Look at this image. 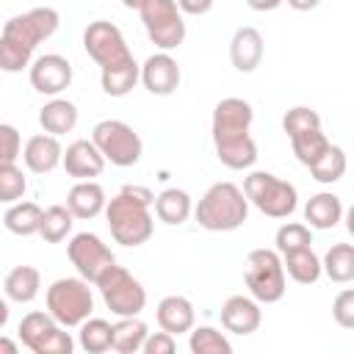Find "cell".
<instances>
[{"label": "cell", "instance_id": "6da1fadb", "mask_svg": "<svg viewBox=\"0 0 354 354\" xmlns=\"http://www.w3.org/2000/svg\"><path fill=\"white\" fill-rule=\"evenodd\" d=\"M254 122V111L243 97H224L213 108V147L218 163L232 171L252 169L257 160V144L249 136Z\"/></svg>", "mask_w": 354, "mask_h": 354}, {"label": "cell", "instance_id": "7a4b0ae2", "mask_svg": "<svg viewBox=\"0 0 354 354\" xmlns=\"http://www.w3.org/2000/svg\"><path fill=\"white\" fill-rule=\"evenodd\" d=\"M155 202V194L141 185H124L113 199L105 202V221L116 243L122 246H141L155 232V218L149 213V205Z\"/></svg>", "mask_w": 354, "mask_h": 354}, {"label": "cell", "instance_id": "3957f363", "mask_svg": "<svg viewBox=\"0 0 354 354\" xmlns=\"http://www.w3.org/2000/svg\"><path fill=\"white\" fill-rule=\"evenodd\" d=\"M194 216L210 232H232L249 218V199L235 183H213L196 202Z\"/></svg>", "mask_w": 354, "mask_h": 354}, {"label": "cell", "instance_id": "277c9868", "mask_svg": "<svg viewBox=\"0 0 354 354\" xmlns=\"http://www.w3.org/2000/svg\"><path fill=\"white\" fill-rule=\"evenodd\" d=\"M243 196L268 218H288L299 207V191L293 183L271 174V171H252L243 177Z\"/></svg>", "mask_w": 354, "mask_h": 354}, {"label": "cell", "instance_id": "5b68a950", "mask_svg": "<svg viewBox=\"0 0 354 354\" xmlns=\"http://www.w3.org/2000/svg\"><path fill=\"white\" fill-rule=\"evenodd\" d=\"M47 313L61 324V326H80L91 313H94V296L91 288L83 277H61L55 279L47 293Z\"/></svg>", "mask_w": 354, "mask_h": 354}, {"label": "cell", "instance_id": "8992f818", "mask_svg": "<svg viewBox=\"0 0 354 354\" xmlns=\"http://www.w3.org/2000/svg\"><path fill=\"white\" fill-rule=\"evenodd\" d=\"M243 279H246L252 299L260 304H277L288 290L282 257L277 249H252L246 254Z\"/></svg>", "mask_w": 354, "mask_h": 354}, {"label": "cell", "instance_id": "52a82bcc", "mask_svg": "<svg viewBox=\"0 0 354 354\" xmlns=\"http://www.w3.org/2000/svg\"><path fill=\"white\" fill-rule=\"evenodd\" d=\"M94 285H97V290H100L105 307H108L116 318L141 315V310L147 307V290H144V285H141L124 266L111 263V266L97 277Z\"/></svg>", "mask_w": 354, "mask_h": 354}, {"label": "cell", "instance_id": "ba28073f", "mask_svg": "<svg viewBox=\"0 0 354 354\" xmlns=\"http://www.w3.org/2000/svg\"><path fill=\"white\" fill-rule=\"evenodd\" d=\"M91 141L102 152L105 163L119 166V169L136 166L141 160V152H144L141 136L127 122H122V119H102V122H97L94 130H91Z\"/></svg>", "mask_w": 354, "mask_h": 354}, {"label": "cell", "instance_id": "9c48e42d", "mask_svg": "<svg viewBox=\"0 0 354 354\" xmlns=\"http://www.w3.org/2000/svg\"><path fill=\"white\" fill-rule=\"evenodd\" d=\"M17 332L22 346L33 354H72L75 348V340L66 332V326H61L50 313L41 310H30L28 315H22Z\"/></svg>", "mask_w": 354, "mask_h": 354}, {"label": "cell", "instance_id": "30bf717a", "mask_svg": "<svg viewBox=\"0 0 354 354\" xmlns=\"http://www.w3.org/2000/svg\"><path fill=\"white\" fill-rule=\"evenodd\" d=\"M138 14H141V22H144L149 41L158 50L169 53L185 41V19H183V11L177 8L174 0H147L138 8Z\"/></svg>", "mask_w": 354, "mask_h": 354}, {"label": "cell", "instance_id": "8fae6325", "mask_svg": "<svg viewBox=\"0 0 354 354\" xmlns=\"http://www.w3.org/2000/svg\"><path fill=\"white\" fill-rule=\"evenodd\" d=\"M58 25H61L58 11L50 8V6H39V8H30V11H25V14L11 17V19L3 25V33H0V36L33 55L36 47H39L41 41H47V39L58 30Z\"/></svg>", "mask_w": 354, "mask_h": 354}, {"label": "cell", "instance_id": "7c38bea8", "mask_svg": "<svg viewBox=\"0 0 354 354\" xmlns=\"http://www.w3.org/2000/svg\"><path fill=\"white\" fill-rule=\"evenodd\" d=\"M83 50L88 53V58L105 69V66H113V64H122L127 58H133L122 30L108 22V19H94L88 22V28L83 30Z\"/></svg>", "mask_w": 354, "mask_h": 354}, {"label": "cell", "instance_id": "4fadbf2b", "mask_svg": "<svg viewBox=\"0 0 354 354\" xmlns=\"http://www.w3.org/2000/svg\"><path fill=\"white\" fill-rule=\"evenodd\" d=\"M66 254H69V263L75 266L77 277H83L86 282H97V277L111 263H116V257L108 249V243H102V238L94 235V232L72 235V241L66 243Z\"/></svg>", "mask_w": 354, "mask_h": 354}, {"label": "cell", "instance_id": "5bb4252c", "mask_svg": "<svg viewBox=\"0 0 354 354\" xmlns=\"http://www.w3.org/2000/svg\"><path fill=\"white\" fill-rule=\"evenodd\" d=\"M30 86L44 97H58L72 83V64L58 53H44L28 66Z\"/></svg>", "mask_w": 354, "mask_h": 354}, {"label": "cell", "instance_id": "9a60e30c", "mask_svg": "<svg viewBox=\"0 0 354 354\" xmlns=\"http://www.w3.org/2000/svg\"><path fill=\"white\" fill-rule=\"evenodd\" d=\"M138 80L144 83V88L155 97H169L177 91L180 80H183V72H180V64L169 55V53H155L149 55L144 64H141V75Z\"/></svg>", "mask_w": 354, "mask_h": 354}, {"label": "cell", "instance_id": "2e32d148", "mask_svg": "<svg viewBox=\"0 0 354 354\" xmlns=\"http://www.w3.org/2000/svg\"><path fill=\"white\" fill-rule=\"evenodd\" d=\"M61 166L69 177L75 180H91V177H100L102 169H105V158L102 152L94 147L91 138H77L72 141L64 155H61Z\"/></svg>", "mask_w": 354, "mask_h": 354}, {"label": "cell", "instance_id": "e0dca14e", "mask_svg": "<svg viewBox=\"0 0 354 354\" xmlns=\"http://www.w3.org/2000/svg\"><path fill=\"white\" fill-rule=\"evenodd\" d=\"M263 324V310L260 301L252 296H230L221 304V326L232 335H252Z\"/></svg>", "mask_w": 354, "mask_h": 354}, {"label": "cell", "instance_id": "ac0fdd59", "mask_svg": "<svg viewBox=\"0 0 354 354\" xmlns=\"http://www.w3.org/2000/svg\"><path fill=\"white\" fill-rule=\"evenodd\" d=\"M61 155H64V147L58 136H50V133H36L22 147V160L33 174H50L55 166H61Z\"/></svg>", "mask_w": 354, "mask_h": 354}, {"label": "cell", "instance_id": "d6986e66", "mask_svg": "<svg viewBox=\"0 0 354 354\" xmlns=\"http://www.w3.org/2000/svg\"><path fill=\"white\" fill-rule=\"evenodd\" d=\"M263 53H266V44H263V36H260L257 28L243 25V28H238L232 33V39H230V61H232V66L238 72H243V75L254 72L260 66V61H263Z\"/></svg>", "mask_w": 354, "mask_h": 354}, {"label": "cell", "instance_id": "ffe728a7", "mask_svg": "<svg viewBox=\"0 0 354 354\" xmlns=\"http://www.w3.org/2000/svg\"><path fill=\"white\" fill-rule=\"evenodd\" d=\"M155 318H158V326L169 335H183L194 326L196 321V313H194V304L191 299L185 296H163L155 307Z\"/></svg>", "mask_w": 354, "mask_h": 354}, {"label": "cell", "instance_id": "44dd1931", "mask_svg": "<svg viewBox=\"0 0 354 354\" xmlns=\"http://www.w3.org/2000/svg\"><path fill=\"white\" fill-rule=\"evenodd\" d=\"M105 191L94 180H77L66 194V207L75 218H97L105 210Z\"/></svg>", "mask_w": 354, "mask_h": 354}, {"label": "cell", "instance_id": "7402d4cb", "mask_svg": "<svg viewBox=\"0 0 354 354\" xmlns=\"http://www.w3.org/2000/svg\"><path fill=\"white\" fill-rule=\"evenodd\" d=\"M343 218V202L332 191L313 194L304 205V221L310 230H332Z\"/></svg>", "mask_w": 354, "mask_h": 354}, {"label": "cell", "instance_id": "603a6c76", "mask_svg": "<svg viewBox=\"0 0 354 354\" xmlns=\"http://www.w3.org/2000/svg\"><path fill=\"white\" fill-rule=\"evenodd\" d=\"M39 124L44 133L50 136H64V133H72L75 124H77V105L64 100V97H53L50 102L41 105L39 111Z\"/></svg>", "mask_w": 354, "mask_h": 354}, {"label": "cell", "instance_id": "cb8c5ba5", "mask_svg": "<svg viewBox=\"0 0 354 354\" xmlns=\"http://www.w3.org/2000/svg\"><path fill=\"white\" fill-rule=\"evenodd\" d=\"M39 288H41V274L33 266H14L3 282L6 299L17 301V304H30L39 296Z\"/></svg>", "mask_w": 354, "mask_h": 354}, {"label": "cell", "instance_id": "d4e9b609", "mask_svg": "<svg viewBox=\"0 0 354 354\" xmlns=\"http://www.w3.org/2000/svg\"><path fill=\"white\" fill-rule=\"evenodd\" d=\"M138 75H141V66L136 64V58H127L122 64L100 69V86L108 97H127L136 88Z\"/></svg>", "mask_w": 354, "mask_h": 354}, {"label": "cell", "instance_id": "484cf974", "mask_svg": "<svg viewBox=\"0 0 354 354\" xmlns=\"http://www.w3.org/2000/svg\"><path fill=\"white\" fill-rule=\"evenodd\" d=\"M152 205H155V216H158L163 224H171V227L185 224L188 216L194 213L191 196H188V191H183V188H166V191H160Z\"/></svg>", "mask_w": 354, "mask_h": 354}, {"label": "cell", "instance_id": "4316f807", "mask_svg": "<svg viewBox=\"0 0 354 354\" xmlns=\"http://www.w3.org/2000/svg\"><path fill=\"white\" fill-rule=\"evenodd\" d=\"M279 257H282L285 274L299 285H315L324 274L321 271V257L313 252V246L296 249V252H288V254H279Z\"/></svg>", "mask_w": 354, "mask_h": 354}, {"label": "cell", "instance_id": "83f0119b", "mask_svg": "<svg viewBox=\"0 0 354 354\" xmlns=\"http://www.w3.org/2000/svg\"><path fill=\"white\" fill-rule=\"evenodd\" d=\"M147 335H149V326L138 315H124L113 324L111 348L119 351V354H136V351H141Z\"/></svg>", "mask_w": 354, "mask_h": 354}, {"label": "cell", "instance_id": "f1b7e54d", "mask_svg": "<svg viewBox=\"0 0 354 354\" xmlns=\"http://www.w3.org/2000/svg\"><path fill=\"white\" fill-rule=\"evenodd\" d=\"M321 271L332 282L348 285L354 279V246L351 243H332L326 249V254L321 257Z\"/></svg>", "mask_w": 354, "mask_h": 354}, {"label": "cell", "instance_id": "f546056e", "mask_svg": "<svg viewBox=\"0 0 354 354\" xmlns=\"http://www.w3.org/2000/svg\"><path fill=\"white\" fill-rule=\"evenodd\" d=\"M41 207L36 202H14L6 216H3V224L11 235H19V238H28V235H39V224H41Z\"/></svg>", "mask_w": 354, "mask_h": 354}, {"label": "cell", "instance_id": "4dcf8cb0", "mask_svg": "<svg viewBox=\"0 0 354 354\" xmlns=\"http://www.w3.org/2000/svg\"><path fill=\"white\" fill-rule=\"evenodd\" d=\"M111 337H113V324L105 321V318H86L80 324V335H77V343L83 351L88 354H102L111 348Z\"/></svg>", "mask_w": 354, "mask_h": 354}, {"label": "cell", "instance_id": "1f68e13d", "mask_svg": "<svg viewBox=\"0 0 354 354\" xmlns=\"http://www.w3.org/2000/svg\"><path fill=\"white\" fill-rule=\"evenodd\" d=\"M346 166H348V160H346L343 147L329 144L326 152H324L313 166H307V169H310L313 180H318V183H324V185H332V183H337V180L346 174Z\"/></svg>", "mask_w": 354, "mask_h": 354}, {"label": "cell", "instance_id": "d6a6232c", "mask_svg": "<svg viewBox=\"0 0 354 354\" xmlns=\"http://www.w3.org/2000/svg\"><path fill=\"white\" fill-rule=\"evenodd\" d=\"M72 224H75V216L69 213L66 205H50V207L41 213L39 235H41L47 243H61V241L72 232Z\"/></svg>", "mask_w": 354, "mask_h": 354}, {"label": "cell", "instance_id": "836d02e7", "mask_svg": "<svg viewBox=\"0 0 354 354\" xmlns=\"http://www.w3.org/2000/svg\"><path fill=\"white\" fill-rule=\"evenodd\" d=\"M329 144H332V141L324 136L321 127H315V130H304V133H299V136H290L293 155H296V160H299L301 166H313V163L326 152Z\"/></svg>", "mask_w": 354, "mask_h": 354}, {"label": "cell", "instance_id": "e575fe53", "mask_svg": "<svg viewBox=\"0 0 354 354\" xmlns=\"http://www.w3.org/2000/svg\"><path fill=\"white\" fill-rule=\"evenodd\" d=\"M188 335V348L194 354H232V343L216 326H191Z\"/></svg>", "mask_w": 354, "mask_h": 354}, {"label": "cell", "instance_id": "d590c367", "mask_svg": "<svg viewBox=\"0 0 354 354\" xmlns=\"http://www.w3.org/2000/svg\"><path fill=\"white\" fill-rule=\"evenodd\" d=\"M274 243H277V252H279V254H288V252L313 246V232H310V227L301 224V221H285V224L277 230Z\"/></svg>", "mask_w": 354, "mask_h": 354}, {"label": "cell", "instance_id": "8d00e7d4", "mask_svg": "<svg viewBox=\"0 0 354 354\" xmlns=\"http://www.w3.org/2000/svg\"><path fill=\"white\" fill-rule=\"evenodd\" d=\"M25 188H28V180L17 163L0 166V202H6V205L19 202L25 196Z\"/></svg>", "mask_w": 354, "mask_h": 354}, {"label": "cell", "instance_id": "74e56055", "mask_svg": "<svg viewBox=\"0 0 354 354\" xmlns=\"http://www.w3.org/2000/svg\"><path fill=\"white\" fill-rule=\"evenodd\" d=\"M315 127H321V116H318V111H313L307 105H293L282 116V130L288 133V138L299 136L304 130H315Z\"/></svg>", "mask_w": 354, "mask_h": 354}, {"label": "cell", "instance_id": "f35d334b", "mask_svg": "<svg viewBox=\"0 0 354 354\" xmlns=\"http://www.w3.org/2000/svg\"><path fill=\"white\" fill-rule=\"evenodd\" d=\"M22 155V138L19 130L14 124L0 122V166L6 163H17V158Z\"/></svg>", "mask_w": 354, "mask_h": 354}, {"label": "cell", "instance_id": "ab89813d", "mask_svg": "<svg viewBox=\"0 0 354 354\" xmlns=\"http://www.w3.org/2000/svg\"><path fill=\"white\" fill-rule=\"evenodd\" d=\"M332 318L343 329H354V290L343 288L332 301Z\"/></svg>", "mask_w": 354, "mask_h": 354}, {"label": "cell", "instance_id": "60d3db41", "mask_svg": "<svg viewBox=\"0 0 354 354\" xmlns=\"http://www.w3.org/2000/svg\"><path fill=\"white\" fill-rule=\"evenodd\" d=\"M177 348V340H174V335H169V332H149L147 337H144V346H141V351L144 354H171Z\"/></svg>", "mask_w": 354, "mask_h": 354}, {"label": "cell", "instance_id": "b9f144b4", "mask_svg": "<svg viewBox=\"0 0 354 354\" xmlns=\"http://www.w3.org/2000/svg\"><path fill=\"white\" fill-rule=\"evenodd\" d=\"M174 3H177V8H180L183 14L202 17V14H207V11L213 8V3H216V0H174Z\"/></svg>", "mask_w": 354, "mask_h": 354}, {"label": "cell", "instance_id": "7bdbcfd3", "mask_svg": "<svg viewBox=\"0 0 354 354\" xmlns=\"http://www.w3.org/2000/svg\"><path fill=\"white\" fill-rule=\"evenodd\" d=\"M246 6H249L252 11H260V14H266V11H274V8H279V6H282V0H246Z\"/></svg>", "mask_w": 354, "mask_h": 354}, {"label": "cell", "instance_id": "ee69618b", "mask_svg": "<svg viewBox=\"0 0 354 354\" xmlns=\"http://www.w3.org/2000/svg\"><path fill=\"white\" fill-rule=\"evenodd\" d=\"M282 3H288L293 11H313V8H318L321 0H282Z\"/></svg>", "mask_w": 354, "mask_h": 354}, {"label": "cell", "instance_id": "f6af8a7d", "mask_svg": "<svg viewBox=\"0 0 354 354\" xmlns=\"http://www.w3.org/2000/svg\"><path fill=\"white\" fill-rule=\"evenodd\" d=\"M0 354H17V340L0 335Z\"/></svg>", "mask_w": 354, "mask_h": 354}, {"label": "cell", "instance_id": "bcb514c9", "mask_svg": "<svg viewBox=\"0 0 354 354\" xmlns=\"http://www.w3.org/2000/svg\"><path fill=\"white\" fill-rule=\"evenodd\" d=\"M8 315H11V310H8V301L0 296V329L8 324Z\"/></svg>", "mask_w": 354, "mask_h": 354}, {"label": "cell", "instance_id": "7dc6e473", "mask_svg": "<svg viewBox=\"0 0 354 354\" xmlns=\"http://www.w3.org/2000/svg\"><path fill=\"white\" fill-rule=\"evenodd\" d=\"M144 3H147V0H122V6H124V8H133V11H138Z\"/></svg>", "mask_w": 354, "mask_h": 354}]
</instances>
